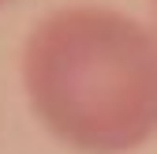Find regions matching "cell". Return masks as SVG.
Returning <instances> with one entry per match:
<instances>
[{
  "mask_svg": "<svg viewBox=\"0 0 157 154\" xmlns=\"http://www.w3.org/2000/svg\"><path fill=\"white\" fill-rule=\"evenodd\" d=\"M146 8H150V26H153V38H157V0H146Z\"/></svg>",
  "mask_w": 157,
  "mask_h": 154,
  "instance_id": "7a4b0ae2",
  "label": "cell"
},
{
  "mask_svg": "<svg viewBox=\"0 0 157 154\" xmlns=\"http://www.w3.org/2000/svg\"><path fill=\"white\" fill-rule=\"evenodd\" d=\"M19 75L34 120L75 154H135L157 136V38L131 11L90 0L45 11Z\"/></svg>",
  "mask_w": 157,
  "mask_h": 154,
  "instance_id": "6da1fadb",
  "label": "cell"
},
{
  "mask_svg": "<svg viewBox=\"0 0 157 154\" xmlns=\"http://www.w3.org/2000/svg\"><path fill=\"white\" fill-rule=\"evenodd\" d=\"M0 4H4V0H0Z\"/></svg>",
  "mask_w": 157,
  "mask_h": 154,
  "instance_id": "3957f363",
  "label": "cell"
}]
</instances>
